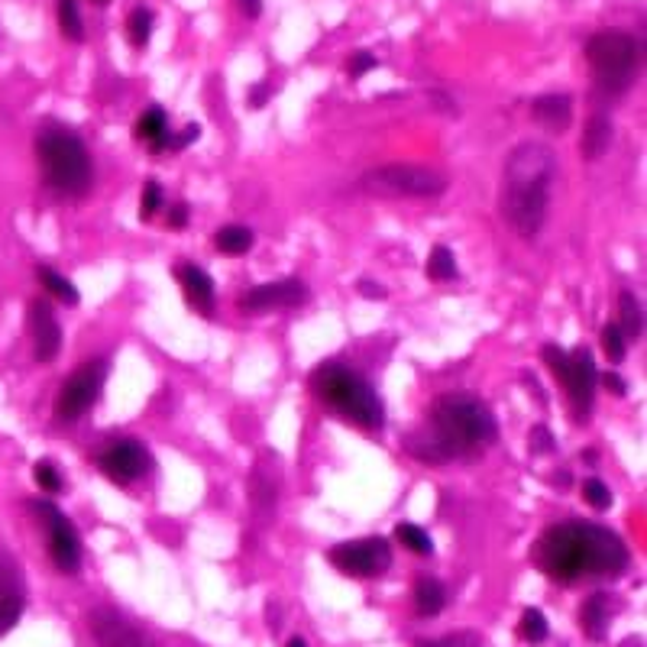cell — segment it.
Wrapping results in <instances>:
<instances>
[{"label":"cell","mask_w":647,"mask_h":647,"mask_svg":"<svg viewBox=\"0 0 647 647\" xmlns=\"http://www.w3.org/2000/svg\"><path fill=\"white\" fill-rule=\"evenodd\" d=\"M534 560L547 576L563 583L580 576H622L628 570V547L609 528L567 521L541 534Z\"/></svg>","instance_id":"6da1fadb"},{"label":"cell","mask_w":647,"mask_h":647,"mask_svg":"<svg viewBox=\"0 0 647 647\" xmlns=\"http://www.w3.org/2000/svg\"><path fill=\"white\" fill-rule=\"evenodd\" d=\"M554 175H557V156L544 143H518L512 149V156L505 159L499 211H502V220L518 237L531 240L541 233L550 208Z\"/></svg>","instance_id":"7a4b0ae2"},{"label":"cell","mask_w":647,"mask_h":647,"mask_svg":"<svg viewBox=\"0 0 647 647\" xmlns=\"http://www.w3.org/2000/svg\"><path fill=\"white\" fill-rule=\"evenodd\" d=\"M495 437H499V424L489 405L476 395L453 392L437 398L431 408V434L424 431L421 437H411L408 450L421 463H447L460 453L495 444Z\"/></svg>","instance_id":"3957f363"},{"label":"cell","mask_w":647,"mask_h":647,"mask_svg":"<svg viewBox=\"0 0 647 647\" xmlns=\"http://www.w3.org/2000/svg\"><path fill=\"white\" fill-rule=\"evenodd\" d=\"M314 392L321 398H327L330 405L347 421L360 424L366 431H379L385 424V408L382 398L369 389V385L353 373V369L340 366V363H324L314 369Z\"/></svg>","instance_id":"277c9868"},{"label":"cell","mask_w":647,"mask_h":647,"mask_svg":"<svg viewBox=\"0 0 647 647\" xmlns=\"http://www.w3.org/2000/svg\"><path fill=\"white\" fill-rule=\"evenodd\" d=\"M36 153L43 162L46 182L62 191V195H85L91 188V159L85 143L78 140L72 130L62 127H46L36 136Z\"/></svg>","instance_id":"5b68a950"},{"label":"cell","mask_w":647,"mask_h":647,"mask_svg":"<svg viewBox=\"0 0 647 647\" xmlns=\"http://www.w3.org/2000/svg\"><path fill=\"white\" fill-rule=\"evenodd\" d=\"M586 59L596 75V85L609 94L631 88L641 65V46L622 30H602L586 43Z\"/></svg>","instance_id":"8992f818"},{"label":"cell","mask_w":647,"mask_h":647,"mask_svg":"<svg viewBox=\"0 0 647 647\" xmlns=\"http://www.w3.org/2000/svg\"><path fill=\"white\" fill-rule=\"evenodd\" d=\"M363 188L389 198H434L440 191H447V178L428 165H385V169H373L363 178Z\"/></svg>","instance_id":"52a82bcc"},{"label":"cell","mask_w":647,"mask_h":647,"mask_svg":"<svg viewBox=\"0 0 647 647\" xmlns=\"http://www.w3.org/2000/svg\"><path fill=\"white\" fill-rule=\"evenodd\" d=\"M544 360L554 369L563 389L570 392V402L576 408V418H589L593 411V392H596V363L593 353L583 350H560V347H544Z\"/></svg>","instance_id":"ba28073f"},{"label":"cell","mask_w":647,"mask_h":647,"mask_svg":"<svg viewBox=\"0 0 647 647\" xmlns=\"http://www.w3.org/2000/svg\"><path fill=\"white\" fill-rule=\"evenodd\" d=\"M104 379H107V360H91L85 366H78L75 373L65 379L59 398H55V415L62 421H78L94 402H98Z\"/></svg>","instance_id":"9c48e42d"},{"label":"cell","mask_w":647,"mask_h":647,"mask_svg":"<svg viewBox=\"0 0 647 647\" xmlns=\"http://www.w3.org/2000/svg\"><path fill=\"white\" fill-rule=\"evenodd\" d=\"M30 508H33V515L46 525L49 557L55 563V570L68 573V576L78 573L81 570V541H78L75 525L52 502H30Z\"/></svg>","instance_id":"30bf717a"},{"label":"cell","mask_w":647,"mask_h":647,"mask_svg":"<svg viewBox=\"0 0 647 647\" xmlns=\"http://www.w3.org/2000/svg\"><path fill=\"white\" fill-rule=\"evenodd\" d=\"M330 563L356 580H369V576H382L392 567V547L385 538H366V541H347L330 550Z\"/></svg>","instance_id":"8fae6325"},{"label":"cell","mask_w":647,"mask_h":647,"mask_svg":"<svg viewBox=\"0 0 647 647\" xmlns=\"http://www.w3.org/2000/svg\"><path fill=\"white\" fill-rule=\"evenodd\" d=\"M88 628L98 647H159L143 628H136L123 612L117 609H94L88 615Z\"/></svg>","instance_id":"7c38bea8"},{"label":"cell","mask_w":647,"mask_h":647,"mask_svg":"<svg viewBox=\"0 0 647 647\" xmlns=\"http://www.w3.org/2000/svg\"><path fill=\"white\" fill-rule=\"evenodd\" d=\"M101 470L114 483H133L149 470V450L140 440H117L101 453Z\"/></svg>","instance_id":"4fadbf2b"},{"label":"cell","mask_w":647,"mask_h":647,"mask_svg":"<svg viewBox=\"0 0 647 647\" xmlns=\"http://www.w3.org/2000/svg\"><path fill=\"white\" fill-rule=\"evenodd\" d=\"M26 324H30V337H33V356L39 363H52L62 347V330H59V321H55V311L49 301L43 298L30 301Z\"/></svg>","instance_id":"5bb4252c"},{"label":"cell","mask_w":647,"mask_h":647,"mask_svg":"<svg viewBox=\"0 0 647 647\" xmlns=\"http://www.w3.org/2000/svg\"><path fill=\"white\" fill-rule=\"evenodd\" d=\"M308 298V288L298 279H285V282H272V285H256L253 292L243 295V311L250 314H266V311H279V308H295Z\"/></svg>","instance_id":"9a60e30c"},{"label":"cell","mask_w":647,"mask_h":647,"mask_svg":"<svg viewBox=\"0 0 647 647\" xmlns=\"http://www.w3.org/2000/svg\"><path fill=\"white\" fill-rule=\"evenodd\" d=\"M23 605H26V589H23L20 567L10 557L0 554V638L20 622Z\"/></svg>","instance_id":"2e32d148"},{"label":"cell","mask_w":647,"mask_h":647,"mask_svg":"<svg viewBox=\"0 0 647 647\" xmlns=\"http://www.w3.org/2000/svg\"><path fill=\"white\" fill-rule=\"evenodd\" d=\"M178 282H182L185 295H188V305L195 308L204 318H211L214 314V282L211 275L204 272L201 266H191V263H182L178 266Z\"/></svg>","instance_id":"e0dca14e"},{"label":"cell","mask_w":647,"mask_h":647,"mask_svg":"<svg viewBox=\"0 0 647 647\" xmlns=\"http://www.w3.org/2000/svg\"><path fill=\"white\" fill-rule=\"evenodd\" d=\"M531 114L538 120V127H544L547 133H567L573 120V101L567 94H541L531 104Z\"/></svg>","instance_id":"ac0fdd59"},{"label":"cell","mask_w":647,"mask_h":647,"mask_svg":"<svg viewBox=\"0 0 647 647\" xmlns=\"http://www.w3.org/2000/svg\"><path fill=\"white\" fill-rule=\"evenodd\" d=\"M580 625L583 631L593 641H602L605 638V631H609L612 625V605H609V596L605 593H596V596H589L586 605L580 609Z\"/></svg>","instance_id":"d6986e66"},{"label":"cell","mask_w":647,"mask_h":647,"mask_svg":"<svg viewBox=\"0 0 647 647\" xmlns=\"http://www.w3.org/2000/svg\"><path fill=\"white\" fill-rule=\"evenodd\" d=\"M136 140H146L153 146V153H162L165 143H169V117H165L162 107H149L136 120Z\"/></svg>","instance_id":"ffe728a7"},{"label":"cell","mask_w":647,"mask_h":647,"mask_svg":"<svg viewBox=\"0 0 647 647\" xmlns=\"http://www.w3.org/2000/svg\"><path fill=\"white\" fill-rule=\"evenodd\" d=\"M615 140V130H612V120L609 117H593L586 123V133H583V159L596 162L609 153V146Z\"/></svg>","instance_id":"44dd1931"},{"label":"cell","mask_w":647,"mask_h":647,"mask_svg":"<svg viewBox=\"0 0 647 647\" xmlns=\"http://www.w3.org/2000/svg\"><path fill=\"white\" fill-rule=\"evenodd\" d=\"M444 605H447V589L440 586L437 580L424 576V580L415 583V609H418V615L434 618V615L444 612Z\"/></svg>","instance_id":"7402d4cb"},{"label":"cell","mask_w":647,"mask_h":647,"mask_svg":"<svg viewBox=\"0 0 647 647\" xmlns=\"http://www.w3.org/2000/svg\"><path fill=\"white\" fill-rule=\"evenodd\" d=\"M253 230L250 227H240V224H230L224 227L214 237L217 243V250L224 253V256H243V253H250V246H253Z\"/></svg>","instance_id":"603a6c76"},{"label":"cell","mask_w":647,"mask_h":647,"mask_svg":"<svg viewBox=\"0 0 647 647\" xmlns=\"http://www.w3.org/2000/svg\"><path fill=\"white\" fill-rule=\"evenodd\" d=\"M36 279L46 285V292L55 295L59 301H65L68 308H75L78 305V288L65 279V275H59L52 266H36Z\"/></svg>","instance_id":"cb8c5ba5"},{"label":"cell","mask_w":647,"mask_h":647,"mask_svg":"<svg viewBox=\"0 0 647 647\" xmlns=\"http://www.w3.org/2000/svg\"><path fill=\"white\" fill-rule=\"evenodd\" d=\"M618 311H622V324H618V330H622L625 337L631 340H641L644 334V311H641V301L635 295H622L618 298Z\"/></svg>","instance_id":"d4e9b609"},{"label":"cell","mask_w":647,"mask_h":647,"mask_svg":"<svg viewBox=\"0 0 647 647\" xmlns=\"http://www.w3.org/2000/svg\"><path fill=\"white\" fill-rule=\"evenodd\" d=\"M153 26H156L153 10H149V7H136V10L130 13V20H127V36H130V43H133L136 49H146L149 36H153Z\"/></svg>","instance_id":"484cf974"},{"label":"cell","mask_w":647,"mask_h":647,"mask_svg":"<svg viewBox=\"0 0 647 647\" xmlns=\"http://www.w3.org/2000/svg\"><path fill=\"white\" fill-rule=\"evenodd\" d=\"M59 30L65 39L72 43H81L85 39V23H81V13H78V0H59Z\"/></svg>","instance_id":"4316f807"},{"label":"cell","mask_w":647,"mask_h":647,"mask_svg":"<svg viewBox=\"0 0 647 647\" xmlns=\"http://www.w3.org/2000/svg\"><path fill=\"white\" fill-rule=\"evenodd\" d=\"M518 635L525 638L528 644H544L550 635V625L541 609H525L521 612V622H518Z\"/></svg>","instance_id":"83f0119b"},{"label":"cell","mask_w":647,"mask_h":647,"mask_svg":"<svg viewBox=\"0 0 647 647\" xmlns=\"http://www.w3.org/2000/svg\"><path fill=\"white\" fill-rule=\"evenodd\" d=\"M395 538L402 541V547H408L411 554H421V557L434 554V541L428 538V531L418 528V525H411V521H405V525L395 528Z\"/></svg>","instance_id":"f1b7e54d"},{"label":"cell","mask_w":647,"mask_h":647,"mask_svg":"<svg viewBox=\"0 0 647 647\" xmlns=\"http://www.w3.org/2000/svg\"><path fill=\"white\" fill-rule=\"evenodd\" d=\"M428 275L437 282H447V279H457V259L447 250V246H434V253L428 259Z\"/></svg>","instance_id":"f546056e"},{"label":"cell","mask_w":647,"mask_h":647,"mask_svg":"<svg viewBox=\"0 0 647 647\" xmlns=\"http://www.w3.org/2000/svg\"><path fill=\"white\" fill-rule=\"evenodd\" d=\"M602 350L609 353L612 363H622L625 360V334L618 330V324H605V330H602Z\"/></svg>","instance_id":"4dcf8cb0"},{"label":"cell","mask_w":647,"mask_h":647,"mask_svg":"<svg viewBox=\"0 0 647 647\" xmlns=\"http://www.w3.org/2000/svg\"><path fill=\"white\" fill-rule=\"evenodd\" d=\"M476 631H453V635H444V638H431V641H418L415 647H479Z\"/></svg>","instance_id":"1f68e13d"},{"label":"cell","mask_w":647,"mask_h":647,"mask_svg":"<svg viewBox=\"0 0 647 647\" xmlns=\"http://www.w3.org/2000/svg\"><path fill=\"white\" fill-rule=\"evenodd\" d=\"M583 499L593 508H599V512H605V508L612 505V492L605 483H599V479H586V483H583Z\"/></svg>","instance_id":"d6a6232c"},{"label":"cell","mask_w":647,"mask_h":647,"mask_svg":"<svg viewBox=\"0 0 647 647\" xmlns=\"http://www.w3.org/2000/svg\"><path fill=\"white\" fill-rule=\"evenodd\" d=\"M33 479L39 483V489H46V492H62V476H59V470H55L52 463H36V466H33Z\"/></svg>","instance_id":"836d02e7"},{"label":"cell","mask_w":647,"mask_h":647,"mask_svg":"<svg viewBox=\"0 0 647 647\" xmlns=\"http://www.w3.org/2000/svg\"><path fill=\"white\" fill-rule=\"evenodd\" d=\"M379 62H376V55L373 52H356L353 59L347 62V75L350 78H363L366 72H373Z\"/></svg>","instance_id":"e575fe53"},{"label":"cell","mask_w":647,"mask_h":647,"mask_svg":"<svg viewBox=\"0 0 647 647\" xmlns=\"http://www.w3.org/2000/svg\"><path fill=\"white\" fill-rule=\"evenodd\" d=\"M159 201H162V188H159V182H146V188H143V201H140V217L146 220V217H153L156 214V208H159Z\"/></svg>","instance_id":"d590c367"},{"label":"cell","mask_w":647,"mask_h":647,"mask_svg":"<svg viewBox=\"0 0 647 647\" xmlns=\"http://www.w3.org/2000/svg\"><path fill=\"white\" fill-rule=\"evenodd\" d=\"M185 224H188V204H172V208H169V227L182 230Z\"/></svg>","instance_id":"8d00e7d4"},{"label":"cell","mask_w":647,"mask_h":647,"mask_svg":"<svg viewBox=\"0 0 647 647\" xmlns=\"http://www.w3.org/2000/svg\"><path fill=\"white\" fill-rule=\"evenodd\" d=\"M356 288H360V292H363V295H369V298H385V288H382L379 282L360 279V285H356Z\"/></svg>","instance_id":"74e56055"},{"label":"cell","mask_w":647,"mask_h":647,"mask_svg":"<svg viewBox=\"0 0 647 647\" xmlns=\"http://www.w3.org/2000/svg\"><path fill=\"white\" fill-rule=\"evenodd\" d=\"M554 440H550V434H547V428H534L531 431V447L538 450V447H550Z\"/></svg>","instance_id":"f35d334b"},{"label":"cell","mask_w":647,"mask_h":647,"mask_svg":"<svg viewBox=\"0 0 647 647\" xmlns=\"http://www.w3.org/2000/svg\"><path fill=\"white\" fill-rule=\"evenodd\" d=\"M240 10H243L250 20H256L259 13H263V0H240Z\"/></svg>","instance_id":"ab89813d"},{"label":"cell","mask_w":647,"mask_h":647,"mask_svg":"<svg viewBox=\"0 0 647 647\" xmlns=\"http://www.w3.org/2000/svg\"><path fill=\"white\" fill-rule=\"evenodd\" d=\"M605 389H609L612 395H625V382H622V376H618V373H609V376H605Z\"/></svg>","instance_id":"60d3db41"},{"label":"cell","mask_w":647,"mask_h":647,"mask_svg":"<svg viewBox=\"0 0 647 647\" xmlns=\"http://www.w3.org/2000/svg\"><path fill=\"white\" fill-rule=\"evenodd\" d=\"M266 94H269V91H266V85H256V88H253L250 104H253V107H263V104H266Z\"/></svg>","instance_id":"b9f144b4"},{"label":"cell","mask_w":647,"mask_h":647,"mask_svg":"<svg viewBox=\"0 0 647 647\" xmlns=\"http://www.w3.org/2000/svg\"><path fill=\"white\" fill-rule=\"evenodd\" d=\"M288 647H308V644L301 641V638H292V641H288Z\"/></svg>","instance_id":"7bdbcfd3"},{"label":"cell","mask_w":647,"mask_h":647,"mask_svg":"<svg viewBox=\"0 0 647 647\" xmlns=\"http://www.w3.org/2000/svg\"><path fill=\"white\" fill-rule=\"evenodd\" d=\"M94 4H107V0H94Z\"/></svg>","instance_id":"ee69618b"}]
</instances>
